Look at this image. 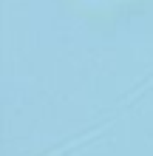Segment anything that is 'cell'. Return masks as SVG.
Returning <instances> with one entry per match:
<instances>
[{
    "instance_id": "cell-1",
    "label": "cell",
    "mask_w": 153,
    "mask_h": 156,
    "mask_svg": "<svg viewBox=\"0 0 153 156\" xmlns=\"http://www.w3.org/2000/svg\"><path fill=\"white\" fill-rule=\"evenodd\" d=\"M150 88H153V77H150V80H145V85H142V88L130 91V94H128V97H125L122 102H119V108H116V111H111V114H108V116L102 119V122H96V125L91 128V131H82L79 136H74L71 142L60 145V148H54V151H48V153H40V156H62V153H68L71 148H77V145H82V142H88V139H94V136H99V133H102V131H105V128L111 125V122H116V119H119L125 111H128V108H130V102H136V99H139L142 94H145V91H150Z\"/></svg>"
}]
</instances>
